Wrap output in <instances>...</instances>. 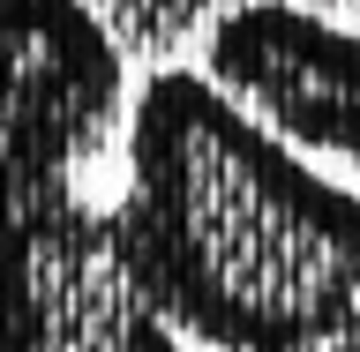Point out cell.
Wrapping results in <instances>:
<instances>
[{"mask_svg": "<svg viewBox=\"0 0 360 352\" xmlns=\"http://www.w3.org/2000/svg\"><path fill=\"white\" fill-rule=\"evenodd\" d=\"M0 352H188L83 195L0 210Z\"/></svg>", "mask_w": 360, "mask_h": 352, "instance_id": "cell-3", "label": "cell"}, {"mask_svg": "<svg viewBox=\"0 0 360 352\" xmlns=\"http://www.w3.org/2000/svg\"><path fill=\"white\" fill-rule=\"evenodd\" d=\"M120 98V38L90 0H0V210L75 195Z\"/></svg>", "mask_w": 360, "mask_h": 352, "instance_id": "cell-2", "label": "cell"}, {"mask_svg": "<svg viewBox=\"0 0 360 352\" xmlns=\"http://www.w3.org/2000/svg\"><path fill=\"white\" fill-rule=\"evenodd\" d=\"M330 352H360V337H345V345H330Z\"/></svg>", "mask_w": 360, "mask_h": 352, "instance_id": "cell-5", "label": "cell"}, {"mask_svg": "<svg viewBox=\"0 0 360 352\" xmlns=\"http://www.w3.org/2000/svg\"><path fill=\"white\" fill-rule=\"evenodd\" d=\"M202 75L292 150L360 173V30L300 0H225L202 30Z\"/></svg>", "mask_w": 360, "mask_h": 352, "instance_id": "cell-4", "label": "cell"}, {"mask_svg": "<svg viewBox=\"0 0 360 352\" xmlns=\"http://www.w3.org/2000/svg\"><path fill=\"white\" fill-rule=\"evenodd\" d=\"M188 8H195V0H188Z\"/></svg>", "mask_w": 360, "mask_h": 352, "instance_id": "cell-6", "label": "cell"}, {"mask_svg": "<svg viewBox=\"0 0 360 352\" xmlns=\"http://www.w3.org/2000/svg\"><path fill=\"white\" fill-rule=\"evenodd\" d=\"M112 225L135 285L188 345L330 352L360 337V195L202 67H158L135 90Z\"/></svg>", "mask_w": 360, "mask_h": 352, "instance_id": "cell-1", "label": "cell"}]
</instances>
